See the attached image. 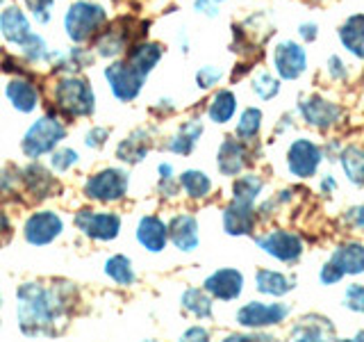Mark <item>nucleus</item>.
Listing matches in <instances>:
<instances>
[{
    "mask_svg": "<svg viewBox=\"0 0 364 342\" xmlns=\"http://www.w3.org/2000/svg\"><path fill=\"white\" fill-rule=\"evenodd\" d=\"M73 288L68 283H57L46 288L41 283H26L18 288V328L26 336H53L55 319L66 315L71 306Z\"/></svg>",
    "mask_w": 364,
    "mask_h": 342,
    "instance_id": "nucleus-1",
    "label": "nucleus"
},
{
    "mask_svg": "<svg viewBox=\"0 0 364 342\" xmlns=\"http://www.w3.org/2000/svg\"><path fill=\"white\" fill-rule=\"evenodd\" d=\"M55 103L66 117H89L96 108V96L85 78L71 73L55 83Z\"/></svg>",
    "mask_w": 364,
    "mask_h": 342,
    "instance_id": "nucleus-2",
    "label": "nucleus"
},
{
    "mask_svg": "<svg viewBox=\"0 0 364 342\" xmlns=\"http://www.w3.org/2000/svg\"><path fill=\"white\" fill-rule=\"evenodd\" d=\"M105 23H107L105 7L89 3V0H77V3L68 7L64 16L66 34L73 43H85L89 39H94L105 28Z\"/></svg>",
    "mask_w": 364,
    "mask_h": 342,
    "instance_id": "nucleus-3",
    "label": "nucleus"
},
{
    "mask_svg": "<svg viewBox=\"0 0 364 342\" xmlns=\"http://www.w3.org/2000/svg\"><path fill=\"white\" fill-rule=\"evenodd\" d=\"M255 244L259 251H264L267 256L282 265H294L305 254L303 237L294 231H284V228H271V231L255 235Z\"/></svg>",
    "mask_w": 364,
    "mask_h": 342,
    "instance_id": "nucleus-4",
    "label": "nucleus"
},
{
    "mask_svg": "<svg viewBox=\"0 0 364 342\" xmlns=\"http://www.w3.org/2000/svg\"><path fill=\"white\" fill-rule=\"evenodd\" d=\"M64 137H66L64 123L57 117H53V114H48V117H41L30 125L26 137H23L21 148H23V153H26V157L37 160L39 155L50 153Z\"/></svg>",
    "mask_w": 364,
    "mask_h": 342,
    "instance_id": "nucleus-5",
    "label": "nucleus"
},
{
    "mask_svg": "<svg viewBox=\"0 0 364 342\" xmlns=\"http://www.w3.org/2000/svg\"><path fill=\"white\" fill-rule=\"evenodd\" d=\"M291 315L289 304L280 301H248L237 311V324L246 331H267L282 324Z\"/></svg>",
    "mask_w": 364,
    "mask_h": 342,
    "instance_id": "nucleus-6",
    "label": "nucleus"
},
{
    "mask_svg": "<svg viewBox=\"0 0 364 342\" xmlns=\"http://www.w3.org/2000/svg\"><path fill=\"white\" fill-rule=\"evenodd\" d=\"M296 112H299V117L310 125V128L321 130V133L335 128L341 121V117H344V108H341L339 103L328 100L318 94L301 96L299 103H296Z\"/></svg>",
    "mask_w": 364,
    "mask_h": 342,
    "instance_id": "nucleus-7",
    "label": "nucleus"
},
{
    "mask_svg": "<svg viewBox=\"0 0 364 342\" xmlns=\"http://www.w3.org/2000/svg\"><path fill=\"white\" fill-rule=\"evenodd\" d=\"M128 171L123 169H102L98 174H94L85 185V194L91 201H102V203H114L121 201L128 192Z\"/></svg>",
    "mask_w": 364,
    "mask_h": 342,
    "instance_id": "nucleus-8",
    "label": "nucleus"
},
{
    "mask_svg": "<svg viewBox=\"0 0 364 342\" xmlns=\"http://www.w3.org/2000/svg\"><path fill=\"white\" fill-rule=\"evenodd\" d=\"M323 146H318L316 142L301 137V140H294L287 148V169L294 178H312L316 176L318 167L323 162Z\"/></svg>",
    "mask_w": 364,
    "mask_h": 342,
    "instance_id": "nucleus-9",
    "label": "nucleus"
},
{
    "mask_svg": "<svg viewBox=\"0 0 364 342\" xmlns=\"http://www.w3.org/2000/svg\"><path fill=\"white\" fill-rule=\"evenodd\" d=\"M273 71L280 80H299L307 71V51L294 39H280L273 46Z\"/></svg>",
    "mask_w": 364,
    "mask_h": 342,
    "instance_id": "nucleus-10",
    "label": "nucleus"
},
{
    "mask_svg": "<svg viewBox=\"0 0 364 342\" xmlns=\"http://www.w3.org/2000/svg\"><path fill=\"white\" fill-rule=\"evenodd\" d=\"M77 231L98 242H109L121 233V217L117 212H96V210H80L75 214Z\"/></svg>",
    "mask_w": 364,
    "mask_h": 342,
    "instance_id": "nucleus-11",
    "label": "nucleus"
},
{
    "mask_svg": "<svg viewBox=\"0 0 364 342\" xmlns=\"http://www.w3.org/2000/svg\"><path fill=\"white\" fill-rule=\"evenodd\" d=\"M105 80L112 89V94L121 103H128L141 94L146 78L128 62H114L105 68Z\"/></svg>",
    "mask_w": 364,
    "mask_h": 342,
    "instance_id": "nucleus-12",
    "label": "nucleus"
},
{
    "mask_svg": "<svg viewBox=\"0 0 364 342\" xmlns=\"http://www.w3.org/2000/svg\"><path fill=\"white\" fill-rule=\"evenodd\" d=\"M130 41H134L132 34V19H119L117 23H112L109 28L100 30L94 39V51L100 57H117L123 51H128Z\"/></svg>",
    "mask_w": 364,
    "mask_h": 342,
    "instance_id": "nucleus-13",
    "label": "nucleus"
},
{
    "mask_svg": "<svg viewBox=\"0 0 364 342\" xmlns=\"http://www.w3.org/2000/svg\"><path fill=\"white\" fill-rule=\"evenodd\" d=\"M62 231H64L62 217L57 212H53V210L34 212L26 222V226H23V235H26V239L34 247L50 244L57 235H62Z\"/></svg>",
    "mask_w": 364,
    "mask_h": 342,
    "instance_id": "nucleus-14",
    "label": "nucleus"
},
{
    "mask_svg": "<svg viewBox=\"0 0 364 342\" xmlns=\"http://www.w3.org/2000/svg\"><path fill=\"white\" fill-rule=\"evenodd\" d=\"M205 292L212 294V299L219 301H235L244 292V274L235 267H223L212 271L203 283Z\"/></svg>",
    "mask_w": 364,
    "mask_h": 342,
    "instance_id": "nucleus-15",
    "label": "nucleus"
},
{
    "mask_svg": "<svg viewBox=\"0 0 364 342\" xmlns=\"http://www.w3.org/2000/svg\"><path fill=\"white\" fill-rule=\"evenodd\" d=\"M289 338L299 342H316V340H335L337 328L330 317L321 313H307L289 328Z\"/></svg>",
    "mask_w": 364,
    "mask_h": 342,
    "instance_id": "nucleus-16",
    "label": "nucleus"
},
{
    "mask_svg": "<svg viewBox=\"0 0 364 342\" xmlns=\"http://www.w3.org/2000/svg\"><path fill=\"white\" fill-rule=\"evenodd\" d=\"M248 160H250L248 142H242L239 137H228L219 146V153H216V167H219L223 176L235 178L248 167Z\"/></svg>",
    "mask_w": 364,
    "mask_h": 342,
    "instance_id": "nucleus-17",
    "label": "nucleus"
},
{
    "mask_svg": "<svg viewBox=\"0 0 364 342\" xmlns=\"http://www.w3.org/2000/svg\"><path fill=\"white\" fill-rule=\"evenodd\" d=\"M221 222H223V231L232 237L253 235L255 224H257V208L255 205H248V203L230 201L223 208Z\"/></svg>",
    "mask_w": 364,
    "mask_h": 342,
    "instance_id": "nucleus-18",
    "label": "nucleus"
},
{
    "mask_svg": "<svg viewBox=\"0 0 364 342\" xmlns=\"http://www.w3.org/2000/svg\"><path fill=\"white\" fill-rule=\"evenodd\" d=\"M166 228H168V239L176 244V249L185 251V254L198 249L200 235H198V222L193 214H189V212L173 214L168 219Z\"/></svg>",
    "mask_w": 364,
    "mask_h": 342,
    "instance_id": "nucleus-19",
    "label": "nucleus"
},
{
    "mask_svg": "<svg viewBox=\"0 0 364 342\" xmlns=\"http://www.w3.org/2000/svg\"><path fill=\"white\" fill-rule=\"evenodd\" d=\"M344 276H360L364 274V244L362 242H341L333 249L328 258Z\"/></svg>",
    "mask_w": 364,
    "mask_h": 342,
    "instance_id": "nucleus-20",
    "label": "nucleus"
},
{
    "mask_svg": "<svg viewBox=\"0 0 364 342\" xmlns=\"http://www.w3.org/2000/svg\"><path fill=\"white\" fill-rule=\"evenodd\" d=\"M136 239H139V244L146 251L159 254V251H162L168 242V228L162 219H159V217L146 214V217H141L139 226H136Z\"/></svg>",
    "mask_w": 364,
    "mask_h": 342,
    "instance_id": "nucleus-21",
    "label": "nucleus"
},
{
    "mask_svg": "<svg viewBox=\"0 0 364 342\" xmlns=\"http://www.w3.org/2000/svg\"><path fill=\"white\" fill-rule=\"evenodd\" d=\"M337 39L348 55L364 62V14L348 16L337 28Z\"/></svg>",
    "mask_w": 364,
    "mask_h": 342,
    "instance_id": "nucleus-22",
    "label": "nucleus"
},
{
    "mask_svg": "<svg viewBox=\"0 0 364 342\" xmlns=\"http://www.w3.org/2000/svg\"><path fill=\"white\" fill-rule=\"evenodd\" d=\"M164 57V46L157 41H136L132 43V48L128 53V62L130 66H134L144 78H148V73L159 64V60Z\"/></svg>",
    "mask_w": 364,
    "mask_h": 342,
    "instance_id": "nucleus-23",
    "label": "nucleus"
},
{
    "mask_svg": "<svg viewBox=\"0 0 364 342\" xmlns=\"http://www.w3.org/2000/svg\"><path fill=\"white\" fill-rule=\"evenodd\" d=\"M5 96L9 98L11 105H14V110H18L23 114H30L39 105V89L34 87V83L28 78L11 80V83L5 87Z\"/></svg>",
    "mask_w": 364,
    "mask_h": 342,
    "instance_id": "nucleus-24",
    "label": "nucleus"
},
{
    "mask_svg": "<svg viewBox=\"0 0 364 342\" xmlns=\"http://www.w3.org/2000/svg\"><path fill=\"white\" fill-rule=\"evenodd\" d=\"M255 288L259 294L267 296H284L291 290H296V279L289 276L284 271H276V269H259L255 274Z\"/></svg>",
    "mask_w": 364,
    "mask_h": 342,
    "instance_id": "nucleus-25",
    "label": "nucleus"
},
{
    "mask_svg": "<svg viewBox=\"0 0 364 342\" xmlns=\"http://www.w3.org/2000/svg\"><path fill=\"white\" fill-rule=\"evenodd\" d=\"M0 32H3L5 41L18 46L23 39H28L30 30V21L23 14L18 7H7L0 11Z\"/></svg>",
    "mask_w": 364,
    "mask_h": 342,
    "instance_id": "nucleus-26",
    "label": "nucleus"
},
{
    "mask_svg": "<svg viewBox=\"0 0 364 342\" xmlns=\"http://www.w3.org/2000/svg\"><path fill=\"white\" fill-rule=\"evenodd\" d=\"M203 135V121L200 119H189L180 125V130L166 142V151L178 153V155H189L196 148L198 140Z\"/></svg>",
    "mask_w": 364,
    "mask_h": 342,
    "instance_id": "nucleus-27",
    "label": "nucleus"
},
{
    "mask_svg": "<svg viewBox=\"0 0 364 342\" xmlns=\"http://www.w3.org/2000/svg\"><path fill=\"white\" fill-rule=\"evenodd\" d=\"M337 162L344 169V176L350 185L364 187V148L358 144H348L339 151Z\"/></svg>",
    "mask_w": 364,
    "mask_h": 342,
    "instance_id": "nucleus-28",
    "label": "nucleus"
},
{
    "mask_svg": "<svg viewBox=\"0 0 364 342\" xmlns=\"http://www.w3.org/2000/svg\"><path fill=\"white\" fill-rule=\"evenodd\" d=\"M148 151H151V133H148V130H134L130 137H125V140L119 144L117 157L123 160V162L136 165L148 155Z\"/></svg>",
    "mask_w": 364,
    "mask_h": 342,
    "instance_id": "nucleus-29",
    "label": "nucleus"
},
{
    "mask_svg": "<svg viewBox=\"0 0 364 342\" xmlns=\"http://www.w3.org/2000/svg\"><path fill=\"white\" fill-rule=\"evenodd\" d=\"M18 174H21V180L26 182L28 192L34 194L37 199L50 197V192L57 190L55 178H53L43 167H39V165H30V167H26V169H21Z\"/></svg>",
    "mask_w": 364,
    "mask_h": 342,
    "instance_id": "nucleus-30",
    "label": "nucleus"
},
{
    "mask_svg": "<svg viewBox=\"0 0 364 342\" xmlns=\"http://www.w3.org/2000/svg\"><path fill=\"white\" fill-rule=\"evenodd\" d=\"M262 190H264V178L253 171H246L242 176H235L232 180V201L255 205Z\"/></svg>",
    "mask_w": 364,
    "mask_h": 342,
    "instance_id": "nucleus-31",
    "label": "nucleus"
},
{
    "mask_svg": "<svg viewBox=\"0 0 364 342\" xmlns=\"http://www.w3.org/2000/svg\"><path fill=\"white\" fill-rule=\"evenodd\" d=\"M182 308L198 319H210L214 315V304H212V294L205 292V288H187L180 296Z\"/></svg>",
    "mask_w": 364,
    "mask_h": 342,
    "instance_id": "nucleus-32",
    "label": "nucleus"
},
{
    "mask_svg": "<svg viewBox=\"0 0 364 342\" xmlns=\"http://www.w3.org/2000/svg\"><path fill=\"white\" fill-rule=\"evenodd\" d=\"M237 112V96L232 89H219L210 98L208 117L212 123H228Z\"/></svg>",
    "mask_w": 364,
    "mask_h": 342,
    "instance_id": "nucleus-33",
    "label": "nucleus"
},
{
    "mask_svg": "<svg viewBox=\"0 0 364 342\" xmlns=\"http://www.w3.org/2000/svg\"><path fill=\"white\" fill-rule=\"evenodd\" d=\"M180 187L187 192V197L193 201H200L205 197H210L212 192V178L198 169H187L180 176Z\"/></svg>",
    "mask_w": 364,
    "mask_h": 342,
    "instance_id": "nucleus-34",
    "label": "nucleus"
},
{
    "mask_svg": "<svg viewBox=\"0 0 364 342\" xmlns=\"http://www.w3.org/2000/svg\"><path fill=\"white\" fill-rule=\"evenodd\" d=\"M262 110L259 108H246L242 112V117L237 121V128H235V135L239 137L242 142H253L255 137L259 135L262 130Z\"/></svg>",
    "mask_w": 364,
    "mask_h": 342,
    "instance_id": "nucleus-35",
    "label": "nucleus"
},
{
    "mask_svg": "<svg viewBox=\"0 0 364 342\" xmlns=\"http://www.w3.org/2000/svg\"><path fill=\"white\" fill-rule=\"evenodd\" d=\"M280 87H282L280 78L276 73L267 71V68H259V71L250 78V89H253L262 100H273L280 94Z\"/></svg>",
    "mask_w": 364,
    "mask_h": 342,
    "instance_id": "nucleus-36",
    "label": "nucleus"
},
{
    "mask_svg": "<svg viewBox=\"0 0 364 342\" xmlns=\"http://www.w3.org/2000/svg\"><path fill=\"white\" fill-rule=\"evenodd\" d=\"M105 274L117 285H123V288H128V285H132L136 281V274L132 269V262L125 258V256H112L105 262Z\"/></svg>",
    "mask_w": 364,
    "mask_h": 342,
    "instance_id": "nucleus-37",
    "label": "nucleus"
},
{
    "mask_svg": "<svg viewBox=\"0 0 364 342\" xmlns=\"http://www.w3.org/2000/svg\"><path fill=\"white\" fill-rule=\"evenodd\" d=\"M18 48L23 53V57H26L28 62H41V60H50V51H48V43H46L43 37H39V34L30 32L28 39H23L18 43Z\"/></svg>",
    "mask_w": 364,
    "mask_h": 342,
    "instance_id": "nucleus-38",
    "label": "nucleus"
},
{
    "mask_svg": "<svg viewBox=\"0 0 364 342\" xmlns=\"http://www.w3.org/2000/svg\"><path fill=\"white\" fill-rule=\"evenodd\" d=\"M223 80V68L216 64H205L196 71V85L200 89H212Z\"/></svg>",
    "mask_w": 364,
    "mask_h": 342,
    "instance_id": "nucleus-39",
    "label": "nucleus"
},
{
    "mask_svg": "<svg viewBox=\"0 0 364 342\" xmlns=\"http://www.w3.org/2000/svg\"><path fill=\"white\" fill-rule=\"evenodd\" d=\"M344 308L353 313L364 315V285L362 283H350L344 290Z\"/></svg>",
    "mask_w": 364,
    "mask_h": 342,
    "instance_id": "nucleus-40",
    "label": "nucleus"
},
{
    "mask_svg": "<svg viewBox=\"0 0 364 342\" xmlns=\"http://www.w3.org/2000/svg\"><path fill=\"white\" fill-rule=\"evenodd\" d=\"M326 71H328V78L335 80V83H346V80L350 78L348 64L344 62V57H339L337 53L330 55L326 60Z\"/></svg>",
    "mask_w": 364,
    "mask_h": 342,
    "instance_id": "nucleus-41",
    "label": "nucleus"
},
{
    "mask_svg": "<svg viewBox=\"0 0 364 342\" xmlns=\"http://www.w3.org/2000/svg\"><path fill=\"white\" fill-rule=\"evenodd\" d=\"M77 160H80V155L73 151V148H60V151L53 153L50 167L62 174V171H66V169H71L73 165H77Z\"/></svg>",
    "mask_w": 364,
    "mask_h": 342,
    "instance_id": "nucleus-42",
    "label": "nucleus"
},
{
    "mask_svg": "<svg viewBox=\"0 0 364 342\" xmlns=\"http://www.w3.org/2000/svg\"><path fill=\"white\" fill-rule=\"evenodd\" d=\"M23 3H26L28 11L39 23H48L50 21V9L55 5V0H23Z\"/></svg>",
    "mask_w": 364,
    "mask_h": 342,
    "instance_id": "nucleus-43",
    "label": "nucleus"
},
{
    "mask_svg": "<svg viewBox=\"0 0 364 342\" xmlns=\"http://www.w3.org/2000/svg\"><path fill=\"white\" fill-rule=\"evenodd\" d=\"M341 279H344V274H341L330 260H326L321 265V269H318V281H321V285H326V288H330V285H337Z\"/></svg>",
    "mask_w": 364,
    "mask_h": 342,
    "instance_id": "nucleus-44",
    "label": "nucleus"
},
{
    "mask_svg": "<svg viewBox=\"0 0 364 342\" xmlns=\"http://www.w3.org/2000/svg\"><path fill=\"white\" fill-rule=\"evenodd\" d=\"M344 224L353 231H364V205H353L344 212Z\"/></svg>",
    "mask_w": 364,
    "mask_h": 342,
    "instance_id": "nucleus-45",
    "label": "nucleus"
},
{
    "mask_svg": "<svg viewBox=\"0 0 364 342\" xmlns=\"http://www.w3.org/2000/svg\"><path fill=\"white\" fill-rule=\"evenodd\" d=\"M225 0H193V9L198 11L203 16H210V19H216L219 16V9Z\"/></svg>",
    "mask_w": 364,
    "mask_h": 342,
    "instance_id": "nucleus-46",
    "label": "nucleus"
},
{
    "mask_svg": "<svg viewBox=\"0 0 364 342\" xmlns=\"http://www.w3.org/2000/svg\"><path fill=\"white\" fill-rule=\"evenodd\" d=\"M299 37L303 43H314L318 39V26L314 21H305L299 26Z\"/></svg>",
    "mask_w": 364,
    "mask_h": 342,
    "instance_id": "nucleus-47",
    "label": "nucleus"
},
{
    "mask_svg": "<svg viewBox=\"0 0 364 342\" xmlns=\"http://www.w3.org/2000/svg\"><path fill=\"white\" fill-rule=\"evenodd\" d=\"M107 137H109V130L107 128H91L89 130V135H87V140H85V144L89 146V148H100L102 144L107 142Z\"/></svg>",
    "mask_w": 364,
    "mask_h": 342,
    "instance_id": "nucleus-48",
    "label": "nucleus"
},
{
    "mask_svg": "<svg viewBox=\"0 0 364 342\" xmlns=\"http://www.w3.org/2000/svg\"><path fill=\"white\" fill-rule=\"evenodd\" d=\"M182 340H210V331L205 326H189L182 333Z\"/></svg>",
    "mask_w": 364,
    "mask_h": 342,
    "instance_id": "nucleus-49",
    "label": "nucleus"
},
{
    "mask_svg": "<svg viewBox=\"0 0 364 342\" xmlns=\"http://www.w3.org/2000/svg\"><path fill=\"white\" fill-rule=\"evenodd\" d=\"M14 192V176L9 174V169H3L0 171V197H5V194H11Z\"/></svg>",
    "mask_w": 364,
    "mask_h": 342,
    "instance_id": "nucleus-50",
    "label": "nucleus"
},
{
    "mask_svg": "<svg viewBox=\"0 0 364 342\" xmlns=\"http://www.w3.org/2000/svg\"><path fill=\"white\" fill-rule=\"evenodd\" d=\"M335 187H337V180H335V176H330V174H326L321 178V182H318V192L326 194V197H328V194H333Z\"/></svg>",
    "mask_w": 364,
    "mask_h": 342,
    "instance_id": "nucleus-51",
    "label": "nucleus"
},
{
    "mask_svg": "<svg viewBox=\"0 0 364 342\" xmlns=\"http://www.w3.org/2000/svg\"><path fill=\"white\" fill-rule=\"evenodd\" d=\"M166 178H173V167L168 162H162L159 165V180H166Z\"/></svg>",
    "mask_w": 364,
    "mask_h": 342,
    "instance_id": "nucleus-52",
    "label": "nucleus"
},
{
    "mask_svg": "<svg viewBox=\"0 0 364 342\" xmlns=\"http://www.w3.org/2000/svg\"><path fill=\"white\" fill-rule=\"evenodd\" d=\"M7 228H9V222H7V214H5L3 210H0V235H3V233L7 231Z\"/></svg>",
    "mask_w": 364,
    "mask_h": 342,
    "instance_id": "nucleus-53",
    "label": "nucleus"
},
{
    "mask_svg": "<svg viewBox=\"0 0 364 342\" xmlns=\"http://www.w3.org/2000/svg\"><path fill=\"white\" fill-rule=\"evenodd\" d=\"M353 340H364V331H358V333L353 336Z\"/></svg>",
    "mask_w": 364,
    "mask_h": 342,
    "instance_id": "nucleus-54",
    "label": "nucleus"
},
{
    "mask_svg": "<svg viewBox=\"0 0 364 342\" xmlns=\"http://www.w3.org/2000/svg\"><path fill=\"white\" fill-rule=\"evenodd\" d=\"M3 3H5V0H0V5H3Z\"/></svg>",
    "mask_w": 364,
    "mask_h": 342,
    "instance_id": "nucleus-55",
    "label": "nucleus"
},
{
    "mask_svg": "<svg viewBox=\"0 0 364 342\" xmlns=\"http://www.w3.org/2000/svg\"><path fill=\"white\" fill-rule=\"evenodd\" d=\"M316 3H321V0H316Z\"/></svg>",
    "mask_w": 364,
    "mask_h": 342,
    "instance_id": "nucleus-56",
    "label": "nucleus"
}]
</instances>
